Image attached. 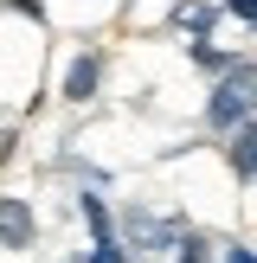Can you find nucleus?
<instances>
[{"mask_svg":"<svg viewBox=\"0 0 257 263\" xmlns=\"http://www.w3.org/2000/svg\"><path fill=\"white\" fill-rule=\"evenodd\" d=\"M251 116H257V64H238V58H231L225 77H218V90L206 97V122L231 135V128L251 122Z\"/></svg>","mask_w":257,"mask_h":263,"instance_id":"obj_1","label":"nucleus"},{"mask_svg":"<svg viewBox=\"0 0 257 263\" xmlns=\"http://www.w3.org/2000/svg\"><path fill=\"white\" fill-rule=\"evenodd\" d=\"M0 244L7 251H26L32 244V205L26 199H0Z\"/></svg>","mask_w":257,"mask_h":263,"instance_id":"obj_2","label":"nucleus"},{"mask_svg":"<svg viewBox=\"0 0 257 263\" xmlns=\"http://www.w3.org/2000/svg\"><path fill=\"white\" fill-rule=\"evenodd\" d=\"M97 77H103V58L84 51V58L64 71V97H71V103H90V97H97Z\"/></svg>","mask_w":257,"mask_h":263,"instance_id":"obj_3","label":"nucleus"},{"mask_svg":"<svg viewBox=\"0 0 257 263\" xmlns=\"http://www.w3.org/2000/svg\"><path fill=\"white\" fill-rule=\"evenodd\" d=\"M231 174H238V180L257 174V128H251V122H238V141H231Z\"/></svg>","mask_w":257,"mask_h":263,"instance_id":"obj_4","label":"nucleus"},{"mask_svg":"<svg viewBox=\"0 0 257 263\" xmlns=\"http://www.w3.org/2000/svg\"><path fill=\"white\" fill-rule=\"evenodd\" d=\"M77 205H84V218H90V238H97V244H116V231H109V212H103V199H97V193H84Z\"/></svg>","mask_w":257,"mask_h":263,"instance_id":"obj_5","label":"nucleus"},{"mask_svg":"<svg viewBox=\"0 0 257 263\" xmlns=\"http://www.w3.org/2000/svg\"><path fill=\"white\" fill-rule=\"evenodd\" d=\"M180 263H206V238H180Z\"/></svg>","mask_w":257,"mask_h":263,"instance_id":"obj_6","label":"nucleus"},{"mask_svg":"<svg viewBox=\"0 0 257 263\" xmlns=\"http://www.w3.org/2000/svg\"><path fill=\"white\" fill-rule=\"evenodd\" d=\"M90 263H122V244H90Z\"/></svg>","mask_w":257,"mask_h":263,"instance_id":"obj_7","label":"nucleus"},{"mask_svg":"<svg viewBox=\"0 0 257 263\" xmlns=\"http://www.w3.org/2000/svg\"><path fill=\"white\" fill-rule=\"evenodd\" d=\"M225 13H238V20H251V26H257V0H225Z\"/></svg>","mask_w":257,"mask_h":263,"instance_id":"obj_8","label":"nucleus"},{"mask_svg":"<svg viewBox=\"0 0 257 263\" xmlns=\"http://www.w3.org/2000/svg\"><path fill=\"white\" fill-rule=\"evenodd\" d=\"M225 263H257V251H244V244H231V251H225Z\"/></svg>","mask_w":257,"mask_h":263,"instance_id":"obj_9","label":"nucleus"}]
</instances>
